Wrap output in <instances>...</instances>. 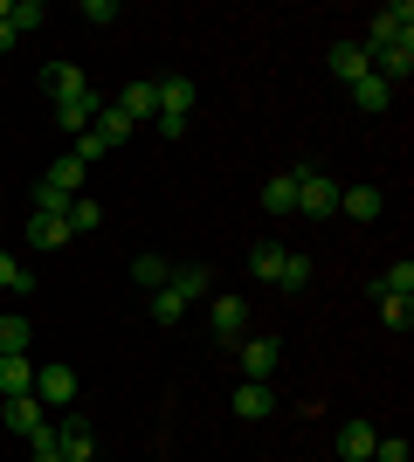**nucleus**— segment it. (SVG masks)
<instances>
[{
    "instance_id": "obj_21",
    "label": "nucleus",
    "mask_w": 414,
    "mask_h": 462,
    "mask_svg": "<svg viewBox=\"0 0 414 462\" xmlns=\"http://www.w3.org/2000/svg\"><path fill=\"white\" fill-rule=\"evenodd\" d=\"M179 318H187V304H179V290H173V283H159V290H152V325H159V331H173Z\"/></svg>"
},
{
    "instance_id": "obj_26",
    "label": "nucleus",
    "mask_w": 414,
    "mask_h": 462,
    "mask_svg": "<svg viewBox=\"0 0 414 462\" xmlns=\"http://www.w3.org/2000/svg\"><path fill=\"white\" fill-rule=\"evenodd\" d=\"M0 290H14V297H28L35 290V276H28V263H14V255L0 249Z\"/></svg>"
},
{
    "instance_id": "obj_1",
    "label": "nucleus",
    "mask_w": 414,
    "mask_h": 462,
    "mask_svg": "<svg viewBox=\"0 0 414 462\" xmlns=\"http://www.w3.org/2000/svg\"><path fill=\"white\" fill-rule=\"evenodd\" d=\"M297 214H311V221H332L338 214V180L317 173V166H297Z\"/></svg>"
},
{
    "instance_id": "obj_9",
    "label": "nucleus",
    "mask_w": 414,
    "mask_h": 462,
    "mask_svg": "<svg viewBox=\"0 0 414 462\" xmlns=\"http://www.w3.org/2000/svg\"><path fill=\"white\" fill-rule=\"evenodd\" d=\"M332 77L345 83V90H353L359 77H373V49H366V42H338L332 49Z\"/></svg>"
},
{
    "instance_id": "obj_24",
    "label": "nucleus",
    "mask_w": 414,
    "mask_h": 462,
    "mask_svg": "<svg viewBox=\"0 0 414 462\" xmlns=\"http://www.w3.org/2000/svg\"><path fill=\"white\" fill-rule=\"evenodd\" d=\"M166 276H173V263H166V255H138V263H132V283H138V290H159Z\"/></svg>"
},
{
    "instance_id": "obj_22",
    "label": "nucleus",
    "mask_w": 414,
    "mask_h": 462,
    "mask_svg": "<svg viewBox=\"0 0 414 462\" xmlns=\"http://www.w3.org/2000/svg\"><path fill=\"white\" fill-rule=\"evenodd\" d=\"M41 180H49V187H62V193H69V200H77V193H83V180H90V173H83L77 159L62 152V159H56V166H49V173H41Z\"/></svg>"
},
{
    "instance_id": "obj_35",
    "label": "nucleus",
    "mask_w": 414,
    "mask_h": 462,
    "mask_svg": "<svg viewBox=\"0 0 414 462\" xmlns=\"http://www.w3.org/2000/svg\"><path fill=\"white\" fill-rule=\"evenodd\" d=\"M77 14L90 21V28H111V21H118V0H83Z\"/></svg>"
},
{
    "instance_id": "obj_4",
    "label": "nucleus",
    "mask_w": 414,
    "mask_h": 462,
    "mask_svg": "<svg viewBox=\"0 0 414 462\" xmlns=\"http://www.w3.org/2000/svg\"><path fill=\"white\" fill-rule=\"evenodd\" d=\"M35 401H41V407H62V414H69V407H77V373L62 366V359L35 366Z\"/></svg>"
},
{
    "instance_id": "obj_5",
    "label": "nucleus",
    "mask_w": 414,
    "mask_h": 462,
    "mask_svg": "<svg viewBox=\"0 0 414 462\" xmlns=\"http://www.w3.org/2000/svg\"><path fill=\"white\" fill-rule=\"evenodd\" d=\"M56 442H62V462H97V442H90V414L69 407L56 421Z\"/></svg>"
},
{
    "instance_id": "obj_14",
    "label": "nucleus",
    "mask_w": 414,
    "mask_h": 462,
    "mask_svg": "<svg viewBox=\"0 0 414 462\" xmlns=\"http://www.w3.org/2000/svg\"><path fill=\"white\" fill-rule=\"evenodd\" d=\"M373 421H345L338 428V462H373Z\"/></svg>"
},
{
    "instance_id": "obj_8",
    "label": "nucleus",
    "mask_w": 414,
    "mask_h": 462,
    "mask_svg": "<svg viewBox=\"0 0 414 462\" xmlns=\"http://www.w3.org/2000/svg\"><path fill=\"white\" fill-rule=\"evenodd\" d=\"M159 83V117H179V125H187V117H194V77H152Z\"/></svg>"
},
{
    "instance_id": "obj_36",
    "label": "nucleus",
    "mask_w": 414,
    "mask_h": 462,
    "mask_svg": "<svg viewBox=\"0 0 414 462\" xmlns=\"http://www.w3.org/2000/svg\"><path fill=\"white\" fill-rule=\"evenodd\" d=\"M373 462H408V435H380V442H373Z\"/></svg>"
},
{
    "instance_id": "obj_23",
    "label": "nucleus",
    "mask_w": 414,
    "mask_h": 462,
    "mask_svg": "<svg viewBox=\"0 0 414 462\" xmlns=\"http://www.w3.org/2000/svg\"><path fill=\"white\" fill-rule=\"evenodd\" d=\"M62 221H69V235H90V228H104V208H97V200H83V193H77Z\"/></svg>"
},
{
    "instance_id": "obj_20",
    "label": "nucleus",
    "mask_w": 414,
    "mask_h": 462,
    "mask_svg": "<svg viewBox=\"0 0 414 462\" xmlns=\"http://www.w3.org/2000/svg\"><path fill=\"white\" fill-rule=\"evenodd\" d=\"M262 214H276V221H283V214H297V180H290V173H276L270 187H262Z\"/></svg>"
},
{
    "instance_id": "obj_3",
    "label": "nucleus",
    "mask_w": 414,
    "mask_h": 462,
    "mask_svg": "<svg viewBox=\"0 0 414 462\" xmlns=\"http://www.w3.org/2000/svg\"><path fill=\"white\" fill-rule=\"evenodd\" d=\"M394 42H414V7L408 0H394V7H380L373 14V28H366V49H394Z\"/></svg>"
},
{
    "instance_id": "obj_30",
    "label": "nucleus",
    "mask_w": 414,
    "mask_h": 462,
    "mask_svg": "<svg viewBox=\"0 0 414 462\" xmlns=\"http://www.w3.org/2000/svg\"><path fill=\"white\" fill-rule=\"evenodd\" d=\"M380 318H387V331H408L414 325V297H380Z\"/></svg>"
},
{
    "instance_id": "obj_18",
    "label": "nucleus",
    "mask_w": 414,
    "mask_h": 462,
    "mask_svg": "<svg viewBox=\"0 0 414 462\" xmlns=\"http://www.w3.org/2000/svg\"><path fill=\"white\" fill-rule=\"evenodd\" d=\"M28 242H35V249H69V221H56V214H28Z\"/></svg>"
},
{
    "instance_id": "obj_2",
    "label": "nucleus",
    "mask_w": 414,
    "mask_h": 462,
    "mask_svg": "<svg viewBox=\"0 0 414 462\" xmlns=\"http://www.w3.org/2000/svg\"><path fill=\"white\" fill-rule=\"evenodd\" d=\"M235 366H242V380H276L283 338H235Z\"/></svg>"
},
{
    "instance_id": "obj_29",
    "label": "nucleus",
    "mask_w": 414,
    "mask_h": 462,
    "mask_svg": "<svg viewBox=\"0 0 414 462\" xmlns=\"http://www.w3.org/2000/svg\"><path fill=\"white\" fill-rule=\"evenodd\" d=\"M7 21H14V35H28V28H41V21H49V7H41V0H7Z\"/></svg>"
},
{
    "instance_id": "obj_34",
    "label": "nucleus",
    "mask_w": 414,
    "mask_h": 462,
    "mask_svg": "<svg viewBox=\"0 0 414 462\" xmlns=\"http://www.w3.org/2000/svg\"><path fill=\"white\" fill-rule=\"evenodd\" d=\"M69 159H77L83 173H90V166H97V159H104V138H97V132H83L77 145H69Z\"/></svg>"
},
{
    "instance_id": "obj_28",
    "label": "nucleus",
    "mask_w": 414,
    "mask_h": 462,
    "mask_svg": "<svg viewBox=\"0 0 414 462\" xmlns=\"http://www.w3.org/2000/svg\"><path fill=\"white\" fill-rule=\"evenodd\" d=\"M373 290H380V297H414V263H394Z\"/></svg>"
},
{
    "instance_id": "obj_6",
    "label": "nucleus",
    "mask_w": 414,
    "mask_h": 462,
    "mask_svg": "<svg viewBox=\"0 0 414 462\" xmlns=\"http://www.w3.org/2000/svg\"><path fill=\"white\" fill-rule=\"evenodd\" d=\"M118 111L132 117L138 132H152V117H159V83H152V77H138V83H124V97H118Z\"/></svg>"
},
{
    "instance_id": "obj_12",
    "label": "nucleus",
    "mask_w": 414,
    "mask_h": 462,
    "mask_svg": "<svg viewBox=\"0 0 414 462\" xmlns=\"http://www.w3.org/2000/svg\"><path fill=\"white\" fill-rule=\"evenodd\" d=\"M14 393H35V359L28 352H0V401Z\"/></svg>"
},
{
    "instance_id": "obj_38",
    "label": "nucleus",
    "mask_w": 414,
    "mask_h": 462,
    "mask_svg": "<svg viewBox=\"0 0 414 462\" xmlns=\"http://www.w3.org/2000/svg\"><path fill=\"white\" fill-rule=\"evenodd\" d=\"M0 21H7V0H0Z\"/></svg>"
},
{
    "instance_id": "obj_33",
    "label": "nucleus",
    "mask_w": 414,
    "mask_h": 462,
    "mask_svg": "<svg viewBox=\"0 0 414 462\" xmlns=\"http://www.w3.org/2000/svg\"><path fill=\"white\" fill-rule=\"evenodd\" d=\"M304 283H311V263H304V255H290V263H283V276H276V290L290 297V290H304Z\"/></svg>"
},
{
    "instance_id": "obj_17",
    "label": "nucleus",
    "mask_w": 414,
    "mask_h": 462,
    "mask_svg": "<svg viewBox=\"0 0 414 462\" xmlns=\"http://www.w3.org/2000/svg\"><path fill=\"white\" fill-rule=\"evenodd\" d=\"M283 263H290V249H283V242H256V249H249L256 283H276V276H283Z\"/></svg>"
},
{
    "instance_id": "obj_31",
    "label": "nucleus",
    "mask_w": 414,
    "mask_h": 462,
    "mask_svg": "<svg viewBox=\"0 0 414 462\" xmlns=\"http://www.w3.org/2000/svg\"><path fill=\"white\" fill-rule=\"evenodd\" d=\"M0 352H28V318H14V310L0 318Z\"/></svg>"
},
{
    "instance_id": "obj_19",
    "label": "nucleus",
    "mask_w": 414,
    "mask_h": 462,
    "mask_svg": "<svg viewBox=\"0 0 414 462\" xmlns=\"http://www.w3.org/2000/svg\"><path fill=\"white\" fill-rule=\"evenodd\" d=\"M353 104H359L366 117H380L387 104H394V83H380V77H359V83H353Z\"/></svg>"
},
{
    "instance_id": "obj_16",
    "label": "nucleus",
    "mask_w": 414,
    "mask_h": 462,
    "mask_svg": "<svg viewBox=\"0 0 414 462\" xmlns=\"http://www.w3.org/2000/svg\"><path fill=\"white\" fill-rule=\"evenodd\" d=\"M90 132L104 138V152H118V145H124V138L138 132V125H132V117L118 111V104H104V111H97V125H90Z\"/></svg>"
},
{
    "instance_id": "obj_32",
    "label": "nucleus",
    "mask_w": 414,
    "mask_h": 462,
    "mask_svg": "<svg viewBox=\"0 0 414 462\" xmlns=\"http://www.w3.org/2000/svg\"><path fill=\"white\" fill-rule=\"evenodd\" d=\"M35 214H56V221H62V214H69V193L41 180V187H35Z\"/></svg>"
},
{
    "instance_id": "obj_15",
    "label": "nucleus",
    "mask_w": 414,
    "mask_h": 462,
    "mask_svg": "<svg viewBox=\"0 0 414 462\" xmlns=\"http://www.w3.org/2000/svg\"><path fill=\"white\" fill-rule=\"evenodd\" d=\"M380 187H338V214H353V221H380Z\"/></svg>"
},
{
    "instance_id": "obj_7",
    "label": "nucleus",
    "mask_w": 414,
    "mask_h": 462,
    "mask_svg": "<svg viewBox=\"0 0 414 462\" xmlns=\"http://www.w3.org/2000/svg\"><path fill=\"white\" fill-rule=\"evenodd\" d=\"M215 338L221 346H235V338H249V297H215Z\"/></svg>"
},
{
    "instance_id": "obj_13",
    "label": "nucleus",
    "mask_w": 414,
    "mask_h": 462,
    "mask_svg": "<svg viewBox=\"0 0 414 462\" xmlns=\"http://www.w3.org/2000/svg\"><path fill=\"white\" fill-rule=\"evenodd\" d=\"M235 414H242V421L276 414V386H270V380H235Z\"/></svg>"
},
{
    "instance_id": "obj_10",
    "label": "nucleus",
    "mask_w": 414,
    "mask_h": 462,
    "mask_svg": "<svg viewBox=\"0 0 414 462\" xmlns=\"http://www.w3.org/2000/svg\"><path fill=\"white\" fill-rule=\"evenodd\" d=\"M0 421H7V435H21V442H28V435H35V428L49 421V407H41L35 393H14V401L0 407Z\"/></svg>"
},
{
    "instance_id": "obj_27",
    "label": "nucleus",
    "mask_w": 414,
    "mask_h": 462,
    "mask_svg": "<svg viewBox=\"0 0 414 462\" xmlns=\"http://www.w3.org/2000/svg\"><path fill=\"white\" fill-rule=\"evenodd\" d=\"M28 456H35V462H62V442H56V421H41L35 435H28Z\"/></svg>"
},
{
    "instance_id": "obj_37",
    "label": "nucleus",
    "mask_w": 414,
    "mask_h": 462,
    "mask_svg": "<svg viewBox=\"0 0 414 462\" xmlns=\"http://www.w3.org/2000/svg\"><path fill=\"white\" fill-rule=\"evenodd\" d=\"M0 49H14V21H0Z\"/></svg>"
},
{
    "instance_id": "obj_25",
    "label": "nucleus",
    "mask_w": 414,
    "mask_h": 462,
    "mask_svg": "<svg viewBox=\"0 0 414 462\" xmlns=\"http://www.w3.org/2000/svg\"><path fill=\"white\" fill-rule=\"evenodd\" d=\"M166 283L179 290V304H194V297H207V270H200V263H187V270H173V276H166Z\"/></svg>"
},
{
    "instance_id": "obj_11",
    "label": "nucleus",
    "mask_w": 414,
    "mask_h": 462,
    "mask_svg": "<svg viewBox=\"0 0 414 462\" xmlns=\"http://www.w3.org/2000/svg\"><path fill=\"white\" fill-rule=\"evenodd\" d=\"M41 90L56 97V104H77V97L90 90V77H83L77 62H49V69H41Z\"/></svg>"
}]
</instances>
